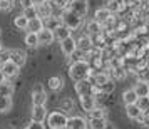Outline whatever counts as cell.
Here are the masks:
<instances>
[{
  "label": "cell",
  "instance_id": "cell-1",
  "mask_svg": "<svg viewBox=\"0 0 149 129\" xmlns=\"http://www.w3.org/2000/svg\"><path fill=\"white\" fill-rule=\"evenodd\" d=\"M91 70H92V67H91V64L87 61H74L69 66V75L74 81L87 79L89 74H91Z\"/></svg>",
  "mask_w": 149,
  "mask_h": 129
},
{
  "label": "cell",
  "instance_id": "cell-2",
  "mask_svg": "<svg viewBox=\"0 0 149 129\" xmlns=\"http://www.w3.org/2000/svg\"><path fill=\"white\" fill-rule=\"evenodd\" d=\"M69 116L64 111H52L45 117V129H65Z\"/></svg>",
  "mask_w": 149,
  "mask_h": 129
},
{
  "label": "cell",
  "instance_id": "cell-3",
  "mask_svg": "<svg viewBox=\"0 0 149 129\" xmlns=\"http://www.w3.org/2000/svg\"><path fill=\"white\" fill-rule=\"evenodd\" d=\"M59 17H61V22L69 27L70 30H79L84 24V17L77 15L75 12H72L70 8H64L62 12H59Z\"/></svg>",
  "mask_w": 149,
  "mask_h": 129
},
{
  "label": "cell",
  "instance_id": "cell-4",
  "mask_svg": "<svg viewBox=\"0 0 149 129\" xmlns=\"http://www.w3.org/2000/svg\"><path fill=\"white\" fill-rule=\"evenodd\" d=\"M47 91L44 89L42 84H35L34 89H32V104L34 106H45L47 104Z\"/></svg>",
  "mask_w": 149,
  "mask_h": 129
},
{
  "label": "cell",
  "instance_id": "cell-5",
  "mask_svg": "<svg viewBox=\"0 0 149 129\" xmlns=\"http://www.w3.org/2000/svg\"><path fill=\"white\" fill-rule=\"evenodd\" d=\"M0 69H2V72L5 74V77L10 81V79H15L17 75L20 74L22 67H19V66H17L15 62H12V61H5V62L0 64Z\"/></svg>",
  "mask_w": 149,
  "mask_h": 129
},
{
  "label": "cell",
  "instance_id": "cell-6",
  "mask_svg": "<svg viewBox=\"0 0 149 129\" xmlns=\"http://www.w3.org/2000/svg\"><path fill=\"white\" fill-rule=\"evenodd\" d=\"M67 8H70L72 12H75L81 17H86L89 14V2L87 0H70Z\"/></svg>",
  "mask_w": 149,
  "mask_h": 129
},
{
  "label": "cell",
  "instance_id": "cell-7",
  "mask_svg": "<svg viewBox=\"0 0 149 129\" xmlns=\"http://www.w3.org/2000/svg\"><path fill=\"white\" fill-rule=\"evenodd\" d=\"M65 129H89V122L82 116H69Z\"/></svg>",
  "mask_w": 149,
  "mask_h": 129
},
{
  "label": "cell",
  "instance_id": "cell-8",
  "mask_svg": "<svg viewBox=\"0 0 149 129\" xmlns=\"http://www.w3.org/2000/svg\"><path fill=\"white\" fill-rule=\"evenodd\" d=\"M92 87H94V84L89 79H82V81H75L74 91H75V94H77V97H79V96L92 94Z\"/></svg>",
  "mask_w": 149,
  "mask_h": 129
},
{
  "label": "cell",
  "instance_id": "cell-9",
  "mask_svg": "<svg viewBox=\"0 0 149 129\" xmlns=\"http://www.w3.org/2000/svg\"><path fill=\"white\" fill-rule=\"evenodd\" d=\"M35 10H37V17L42 19V20L54 14V7H52V2L50 0H45V2H42L39 5H35Z\"/></svg>",
  "mask_w": 149,
  "mask_h": 129
},
{
  "label": "cell",
  "instance_id": "cell-10",
  "mask_svg": "<svg viewBox=\"0 0 149 129\" xmlns=\"http://www.w3.org/2000/svg\"><path fill=\"white\" fill-rule=\"evenodd\" d=\"M75 49H77V40H75L72 35L67 37V39H64V40L61 42V50H62V54L65 55V57H70V55L75 52Z\"/></svg>",
  "mask_w": 149,
  "mask_h": 129
},
{
  "label": "cell",
  "instance_id": "cell-11",
  "mask_svg": "<svg viewBox=\"0 0 149 129\" xmlns=\"http://www.w3.org/2000/svg\"><path fill=\"white\" fill-rule=\"evenodd\" d=\"M47 109L45 106H32V111H30V121L35 122H45V117H47Z\"/></svg>",
  "mask_w": 149,
  "mask_h": 129
},
{
  "label": "cell",
  "instance_id": "cell-12",
  "mask_svg": "<svg viewBox=\"0 0 149 129\" xmlns=\"http://www.w3.org/2000/svg\"><path fill=\"white\" fill-rule=\"evenodd\" d=\"M10 61L15 62L19 67H24L27 62V52L22 49H10Z\"/></svg>",
  "mask_w": 149,
  "mask_h": 129
},
{
  "label": "cell",
  "instance_id": "cell-13",
  "mask_svg": "<svg viewBox=\"0 0 149 129\" xmlns=\"http://www.w3.org/2000/svg\"><path fill=\"white\" fill-rule=\"evenodd\" d=\"M79 104H81L82 111H86V112H91V111L97 106V104H95V97L92 94H89V96H79Z\"/></svg>",
  "mask_w": 149,
  "mask_h": 129
},
{
  "label": "cell",
  "instance_id": "cell-14",
  "mask_svg": "<svg viewBox=\"0 0 149 129\" xmlns=\"http://www.w3.org/2000/svg\"><path fill=\"white\" fill-rule=\"evenodd\" d=\"M126 116H127L131 121H141L144 112L137 107V104H127L126 106Z\"/></svg>",
  "mask_w": 149,
  "mask_h": 129
},
{
  "label": "cell",
  "instance_id": "cell-15",
  "mask_svg": "<svg viewBox=\"0 0 149 129\" xmlns=\"http://www.w3.org/2000/svg\"><path fill=\"white\" fill-rule=\"evenodd\" d=\"M37 37H39V44H40V45H50V44L55 40L54 39V32L49 30V29H45V27L37 34Z\"/></svg>",
  "mask_w": 149,
  "mask_h": 129
},
{
  "label": "cell",
  "instance_id": "cell-16",
  "mask_svg": "<svg viewBox=\"0 0 149 129\" xmlns=\"http://www.w3.org/2000/svg\"><path fill=\"white\" fill-rule=\"evenodd\" d=\"M77 40V49H81V50H84V52H87V50H91V49L94 47V44H92V37L87 34L81 35L79 39H75Z\"/></svg>",
  "mask_w": 149,
  "mask_h": 129
},
{
  "label": "cell",
  "instance_id": "cell-17",
  "mask_svg": "<svg viewBox=\"0 0 149 129\" xmlns=\"http://www.w3.org/2000/svg\"><path fill=\"white\" fill-rule=\"evenodd\" d=\"M52 32H54V39L59 40V42H62L64 39H67V37L72 35V30H70L69 27H65L64 24H61V25L55 29V30H52Z\"/></svg>",
  "mask_w": 149,
  "mask_h": 129
},
{
  "label": "cell",
  "instance_id": "cell-18",
  "mask_svg": "<svg viewBox=\"0 0 149 129\" xmlns=\"http://www.w3.org/2000/svg\"><path fill=\"white\" fill-rule=\"evenodd\" d=\"M111 15H114V14H111V12H109V10H107L106 7H101V8H97V10L94 12V17H92V20L99 22V24L102 25V24L107 20Z\"/></svg>",
  "mask_w": 149,
  "mask_h": 129
},
{
  "label": "cell",
  "instance_id": "cell-19",
  "mask_svg": "<svg viewBox=\"0 0 149 129\" xmlns=\"http://www.w3.org/2000/svg\"><path fill=\"white\" fill-rule=\"evenodd\" d=\"M47 86H49V89H50V91L57 92V91H61V89L64 87V79H62V77H59V75H52V77H49Z\"/></svg>",
  "mask_w": 149,
  "mask_h": 129
},
{
  "label": "cell",
  "instance_id": "cell-20",
  "mask_svg": "<svg viewBox=\"0 0 149 129\" xmlns=\"http://www.w3.org/2000/svg\"><path fill=\"white\" fill-rule=\"evenodd\" d=\"M61 17L59 15H50V17H47V19H44V27L49 29V30H55V29L61 25Z\"/></svg>",
  "mask_w": 149,
  "mask_h": 129
},
{
  "label": "cell",
  "instance_id": "cell-21",
  "mask_svg": "<svg viewBox=\"0 0 149 129\" xmlns=\"http://www.w3.org/2000/svg\"><path fill=\"white\" fill-rule=\"evenodd\" d=\"M42 29H44V20H42V19L35 17V19H30V20H29L27 32H35V34H39Z\"/></svg>",
  "mask_w": 149,
  "mask_h": 129
},
{
  "label": "cell",
  "instance_id": "cell-22",
  "mask_svg": "<svg viewBox=\"0 0 149 129\" xmlns=\"http://www.w3.org/2000/svg\"><path fill=\"white\" fill-rule=\"evenodd\" d=\"M86 32H87V35L94 37V35H97V34H101V32H102V25L99 24V22L91 20V22L86 24Z\"/></svg>",
  "mask_w": 149,
  "mask_h": 129
},
{
  "label": "cell",
  "instance_id": "cell-23",
  "mask_svg": "<svg viewBox=\"0 0 149 129\" xmlns=\"http://www.w3.org/2000/svg\"><path fill=\"white\" fill-rule=\"evenodd\" d=\"M134 92L137 97H144V96H149V86L148 82H142V81H137L134 84Z\"/></svg>",
  "mask_w": 149,
  "mask_h": 129
},
{
  "label": "cell",
  "instance_id": "cell-24",
  "mask_svg": "<svg viewBox=\"0 0 149 129\" xmlns=\"http://www.w3.org/2000/svg\"><path fill=\"white\" fill-rule=\"evenodd\" d=\"M109 75H111V79H114V81H122V79L127 77V70H126V67L109 69Z\"/></svg>",
  "mask_w": 149,
  "mask_h": 129
},
{
  "label": "cell",
  "instance_id": "cell-25",
  "mask_svg": "<svg viewBox=\"0 0 149 129\" xmlns=\"http://www.w3.org/2000/svg\"><path fill=\"white\" fill-rule=\"evenodd\" d=\"M14 92H15V87H14V84L8 81V79L0 84V96H8V97H12Z\"/></svg>",
  "mask_w": 149,
  "mask_h": 129
},
{
  "label": "cell",
  "instance_id": "cell-26",
  "mask_svg": "<svg viewBox=\"0 0 149 129\" xmlns=\"http://www.w3.org/2000/svg\"><path fill=\"white\" fill-rule=\"evenodd\" d=\"M89 114V119H107V116H106V107H101V106H95Z\"/></svg>",
  "mask_w": 149,
  "mask_h": 129
},
{
  "label": "cell",
  "instance_id": "cell-27",
  "mask_svg": "<svg viewBox=\"0 0 149 129\" xmlns=\"http://www.w3.org/2000/svg\"><path fill=\"white\" fill-rule=\"evenodd\" d=\"M136 101H137V96H136V92H134L132 87L122 92V102H124L126 106H127V104H136Z\"/></svg>",
  "mask_w": 149,
  "mask_h": 129
},
{
  "label": "cell",
  "instance_id": "cell-28",
  "mask_svg": "<svg viewBox=\"0 0 149 129\" xmlns=\"http://www.w3.org/2000/svg\"><path fill=\"white\" fill-rule=\"evenodd\" d=\"M24 42H25V45H27V47H30V49L40 45V44H39V37H37V34H35V32H27V34H25V39H24Z\"/></svg>",
  "mask_w": 149,
  "mask_h": 129
},
{
  "label": "cell",
  "instance_id": "cell-29",
  "mask_svg": "<svg viewBox=\"0 0 149 129\" xmlns=\"http://www.w3.org/2000/svg\"><path fill=\"white\" fill-rule=\"evenodd\" d=\"M12 97H8V96H0V112L2 114H5L8 112L10 109H12Z\"/></svg>",
  "mask_w": 149,
  "mask_h": 129
},
{
  "label": "cell",
  "instance_id": "cell-30",
  "mask_svg": "<svg viewBox=\"0 0 149 129\" xmlns=\"http://www.w3.org/2000/svg\"><path fill=\"white\" fill-rule=\"evenodd\" d=\"M14 25L17 29H20V30H27V25H29V19L25 17L24 14L17 15V17H14Z\"/></svg>",
  "mask_w": 149,
  "mask_h": 129
},
{
  "label": "cell",
  "instance_id": "cell-31",
  "mask_svg": "<svg viewBox=\"0 0 149 129\" xmlns=\"http://www.w3.org/2000/svg\"><path fill=\"white\" fill-rule=\"evenodd\" d=\"M136 79L137 81H142V82H149V61L144 67H141L136 72Z\"/></svg>",
  "mask_w": 149,
  "mask_h": 129
},
{
  "label": "cell",
  "instance_id": "cell-32",
  "mask_svg": "<svg viewBox=\"0 0 149 129\" xmlns=\"http://www.w3.org/2000/svg\"><path fill=\"white\" fill-rule=\"evenodd\" d=\"M89 129H106L107 119H87Z\"/></svg>",
  "mask_w": 149,
  "mask_h": 129
},
{
  "label": "cell",
  "instance_id": "cell-33",
  "mask_svg": "<svg viewBox=\"0 0 149 129\" xmlns=\"http://www.w3.org/2000/svg\"><path fill=\"white\" fill-rule=\"evenodd\" d=\"M102 91V92H104V94H112V92H114L116 91V81L114 79H109L107 82H104V84H102L101 87H99Z\"/></svg>",
  "mask_w": 149,
  "mask_h": 129
},
{
  "label": "cell",
  "instance_id": "cell-34",
  "mask_svg": "<svg viewBox=\"0 0 149 129\" xmlns=\"http://www.w3.org/2000/svg\"><path fill=\"white\" fill-rule=\"evenodd\" d=\"M75 104L74 101L70 99V97H65V99H62L61 102V111H64V112H70V111H74Z\"/></svg>",
  "mask_w": 149,
  "mask_h": 129
},
{
  "label": "cell",
  "instance_id": "cell-35",
  "mask_svg": "<svg viewBox=\"0 0 149 129\" xmlns=\"http://www.w3.org/2000/svg\"><path fill=\"white\" fill-rule=\"evenodd\" d=\"M50 2H52V7H54V14H55V10L62 12V10L67 8L69 3H70V0H50Z\"/></svg>",
  "mask_w": 149,
  "mask_h": 129
},
{
  "label": "cell",
  "instance_id": "cell-36",
  "mask_svg": "<svg viewBox=\"0 0 149 129\" xmlns=\"http://www.w3.org/2000/svg\"><path fill=\"white\" fill-rule=\"evenodd\" d=\"M136 104H137V107L141 109L142 112H148V111H149V96H144V97H137Z\"/></svg>",
  "mask_w": 149,
  "mask_h": 129
},
{
  "label": "cell",
  "instance_id": "cell-37",
  "mask_svg": "<svg viewBox=\"0 0 149 129\" xmlns=\"http://www.w3.org/2000/svg\"><path fill=\"white\" fill-rule=\"evenodd\" d=\"M22 14L25 15L29 20H30V19H35V17H37V10H35V5H30V7L22 8Z\"/></svg>",
  "mask_w": 149,
  "mask_h": 129
},
{
  "label": "cell",
  "instance_id": "cell-38",
  "mask_svg": "<svg viewBox=\"0 0 149 129\" xmlns=\"http://www.w3.org/2000/svg\"><path fill=\"white\" fill-rule=\"evenodd\" d=\"M74 61H86V52L84 50H81V49H75V52L72 55H70Z\"/></svg>",
  "mask_w": 149,
  "mask_h": 129
},
{
  "label": "cell",
  "instance_id": "cell-39",
  "mask_svg": "<svg viewBox=\"0 0 149 129\" xmlns=\"http://www.w3.org/2000/svg\"><path fill=\"white\" fill-rule=\"evenodd\" d=\"M5 61H10V49H2L0 50V64Z\"/></svg>",
  "mask_w": 149,
  "mask_h": 129
},
{
  "label": "cell",
  "instance_id": "cell-40",
  "mask_svg": "<svg viewBox=\"0 0 149 129\" xmlns=\"http://www.w3.org/2000/svg\"><path fill=\"white\" fill-rule=\"evenodd\" d=\"M0 2H2V12H8V10H12V7H14L12 0H0Z\"/></svg>",
  "mask_w": 149,
  "mask_h": 129
},
{
  "label": "cell",
  "instance_id": "cell-41",
  "mask_svg": "<svg viewBox=\"0 0 149 129\" xmlns=\"http://www.w3.org/2000/svg\"><path fill=\"white\" fill-rule=\"evenodd\" d=\"M29 129H45V124L44 122H35V121H30L29 122Z\"/></svg>",
  "mask_w": 149,
  "mask_h": 129
},
{
  "label": "cell",
  "instance_id": "cell-42",
  "mask_svg": "<svg viewBox=\"0 0 149 129\" xmlns=\"http://www.w3.org/2000/svg\"><path fill=\"white\" fill-rule=\"evenodd\" d=\"M19 2H20V7L22 8L30 7V5H32V2H30V0H19Z\"/></svg>",
  "mask_w": 149,
  "mask_h": 129
},
{
  "label": "cell",
  "instance_id": "cell-43",
  "mask_svg": "<svg viewBox=\"0 0 149 129\" xmlns=\"http://www.w3.org/2000/svg\"><path fill=\"white\" fill-rule=\"evenodd\" d=\"M3 81H7V77H5V74H3V72H2V69H0V84H2Z\"/></svg>",
  "mask_w": 149,
  "mask_h": 129
},
{
  "label": "cell",
  "instance_id": "cell-44",
  "mask_svg": "<svg viewBox=\"0 0 149 129\" xmlns=\"http://www.w3.org/2000/svg\"><path fill=\"white\" fill-rule=\"evenodd\" d=\"M30 2H32V5H39V3L45 2V0H30Z\"/></svg>",
  "mask_w": 149,
  "mask_h": 129
},
{
  "label": "cell",
  "instance_id": "cell-45",
  "mask_svg": "<svg viewBox=\"0 0 149 129\" xmlns=\"http://www.w3.org/2000/svg\"><path fill=\"white\" fill-rule=\"evenodd\" d=\"M2 129H15L14 126H12V124H5V126H3V128Z\"/></svg>",
  "mask_w": 149,
  "mask_h": 129
},
{
  "label": "cell",
  "instance_id": "cell-46",
  "mask_svg": "<svg viewBox=\"0 0 149 129\" xmlns=\"http://www.w3.org/2000/svg\"><path fill=\"white\" fill-rule=\"evenodd\" d=\"M106 129H116V128L111 124V122H107V124H106Z\"/></svg>",
  "mask_w": 149,
  "mask_h": 129
},
{
  "label": "cell",
  "instance_id": "cell-47",
  "mask_svg": "<svg viewBox=\"0 0 149 129\" xmlns=\"http://www.w3.org/2000/svg\"><path fill=\"white\" fill-rule=\"evenodd\" d=\"M144 117H146V119L149 121V111H148V112H144Z\"/></svg>",
  "mask_w": 149,
  "mask_h": 129
},
{
  "label": "cell",
  "instance_id": "cell-48",
  "mask_svg": "<svg viewBox=\"0 0 149 129\" xmlns=\"http://www.w3.org/2000/svg\"><path fill=\"white\" fill-rule=\"evenodd\" d=\"M2 49H3V45H2V40H0V50H2Z\"/></svg>",
  "mask_w": 149,
  "mask_h": 129
},
{
  "label": "cell",
  "instance_id": "cell-49",
  "mask_svg": "<svg viewBox=\"0 0 149 129\" xmlns=\"http://www.w3.org/2000/svg\"><path fill=\"white\" fill-rule=\"evenodd\" d=\"M0 12H2V2H0Z\"/></svg>",
  "mask_w": 149,
  "mask_h": 129
},
{
  "label": "cell",
  "instance_id": "cell-50",
  "mask_svg": "<svg viewBox=\"0 0 149 129\" xmlns=\"http://www.w3.org/2000/svg\"><path fill=\"white\" fill-rule=\"evenodd\" d=\"M0 37H2V29H0Z\"/></svg>",
  "mask_w": 149,
  "mask_h": 129
},
{
  "label": "cell",
  "instance_id": "cell-51",
  "mask_svg": "<svg viewBox=\"0 0 149 129\" xmlns=\"http://www.w3.org/2000/svg\"><path fill=\"white\" fill-rule=\"evenodd\" d=\"M24 129H29V128H24Z\"/></svg>",
  "mask_w": 149,
  "mask_h": 129
},
{
  "label": "cell",
  "instance_id": "cell-52",
  "mask_svg": "<svg viewBox=\"0 0 149 129\" xmlns=\"http://www.w3.org/2000/svg\"><path fill=\"white\" fill-rule=\"evenodd\" d=\"M148 86H149V82H148Z\"/></svg>",
  "mask_w": 149,
  "mask_h": 129
}]
</instances>
